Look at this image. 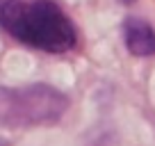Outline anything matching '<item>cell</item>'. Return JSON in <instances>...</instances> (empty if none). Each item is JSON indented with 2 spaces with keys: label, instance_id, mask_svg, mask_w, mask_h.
<instances>
[{
  "label": "cell",
  "instance_id": "obj_1",
  "mask_svg": "<svg viewBox=\"0 0 155 146\" xmlns=\"http://www.w3.org/2000/svg\"><path fill=\"white\" fill-rule=\"evenodd\" d=\"M0 25L12 39L44 53L62 55L78 44L71 18L53 0H2Z\"/></svg>",
  "mask_w": 155,
  "mask_h": 146
},
{
  "label": "cell",
  "instance_id": "obj_2",
  "mask_svg": "<svg viewBox=\"0 0 155 146\" xmlns=\"http://www.w3.org/2000/svg\"><path fill=\"white\" fill-rule=\"evenodd\" d=\"M68 110V98L50 85L0 87V126L34 128L57 123Z\"/></svg>",
  "mask_w": 155,
  "mask_h": 146
},
{
  "label": "cell",
  "instance_id": "obj_3",
  "mask_svg": "<svg viewBox=\"0 0 155 146\" xmlns=\"http://www.w3.org/2000/svg\"><path fill=\"white\" fill-rule=\"evenodd\" d=\"M123 39L126 48L135 57H150L155 55V30L150 23L137 16H128L123 23Z\"/></svg>",
  "mask_w": 155,
  "mask_h": 146
},
{
  "label": "cell",
  "instance_id": "obj_4",
  "mask_svg": "<svg viewBox=\"0 0 155 146\" xmlns=\"http://www.w3.org/2000/svg\"><path fill=\"white\" fill-rule=\"evenodd\" d=\"M0 146H7V141H5V139H0Z\"/></svg>",
  "mask_w": 155,
  "mask_h": 146
},
{
  "label": "cell",
  "instance_id": "obj_5",
  "mask_svg": "<svg viewBox=\"0 0 155 146\" xmlns=\"http://www.w3.org/2000/svg\"><path fill=\"white\" fill-rule=\"evenodd\" d=\"M121 2H132V0H121Z\"/></svg>",
  "mask_w": 155,
  "mask_h": 146
}]
</instances>
